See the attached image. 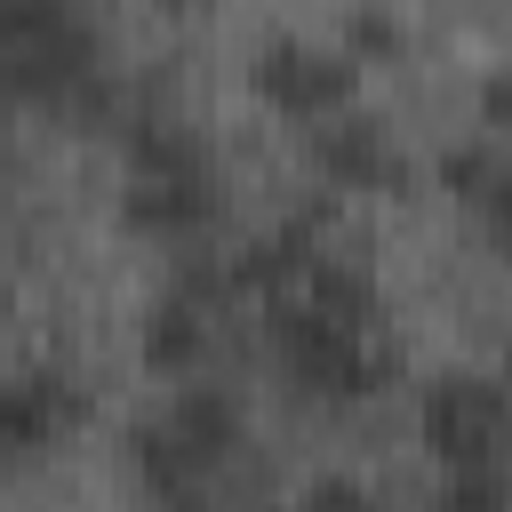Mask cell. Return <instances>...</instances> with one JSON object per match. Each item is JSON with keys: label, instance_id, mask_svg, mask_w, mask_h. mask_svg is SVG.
Instances as JSON below:
<instances>
[{"label": "cell", "instance_id": "5b68a950", "mask_svg": "<svg viewBox=\"0 0 512 512\" xmlns=\"http://www.w3.org/2000/svg\"><path fill=\"white\" fill-rule=\"evenodd\" d=\"M424 448L448 480V504H496L504 496V384L480 368H456L424 392Z\"/></svg>", "mask_w": 512, "mask_h": 512}, {"label": "cell", "instance_id": "9c48e42d", "mask_svg": "<svg viewBox=\"0 0 512 512\" xmlns=\"http://www.w3.org/2000/svg\"><path fill=\"white\" fill-rule=\"evenodd\" d=\"M312 160L336 192H408V160L400 144L384 136V120H360V112H328L320 136H312Z\"/></svg>", "mask_w": 512, "mask_h": 512}, {"label": "cell", "instance_id": "277c9868", "mask_svg": "<svg viewBox=\"0 0 512 512\" xmlns=\"http://www.w3.org/2000/svg\"><path fill=\"white\" fill-rule=\"evenodd\" d=\"M240 440H248L240 400L216 392V384H184L152 424H136L128 448H136V480H144V496H160V504H200V496L232 472Z\"/></svg>", "mask_w": 512, "mask_h": 512}, {"label": "cell", "instance_id": "9a60e30c", "mask_svg": "<svg viewBox=\"0 0 512 512\" xmlns=\"http://www.w3.org/2000/svg\"><path fill=\"white\" fill-rule=\"evenodd\" d=\"M168 8H200V0H168Z\"/></svg>", "mask_w": 512, "mask_h": 512}, {"label": "cell", "instance_id": "6da1fadb", "mask_svg": "<svg viewBox=\"0 0 512 512\" xmlns=\"http://www.w3.org/2000/svg\"><path fill=\"white\" fill-rule=\"evenodd\" d=\"M0 104L64 112V120L112 112L104 40L80 0H0Z\"/></svg>", "mask_w": 512, "mask_h": 512}, {"label": "cell", "instance_id": "4fadbf2b", "mask_svg": "<svg viewBox=\"0 0 512 512\" xmlns=\"http://www.w3.org/2000/svg\"><path fill=\"white\" fill-rule=\"evenodd\" d=\"M304 496H312V504H360V496H368V488H352V480H312V488H304Z\"/></svg>", "mask_w": 512, "mask_h": 512}, {"label": "cell", "instance_id": "52a82bcc", "mask_svg": "<svg viewBox=\"0 0 512 512\" xmlns=\"http://www.w3.org/2000/svg\"><path fill=\"white\" fill-rule=\"evenodd\" d=\"M248 88L280 112V120H328L352 104L360 88V64L344 48H320V40H272L256 64H248Z\"/></svg>", "mask_w": 512, "mask_h": 512}, {"label": "cell", "instance_id": "8992f818", "mask_svg": "<svg viewBox=\"0 0 512 512\" xmlns=\"http://www.w3.org/2000/svg\"><path fill=\"white\" fill-rule=\"evenodd\" d=\"M232 304H240V288H232L224 264H184L176 288L144 320V368L152 376H200L216 336H224V320H232Z\"/></svg>", "mask_w": 512, "mask_h": 512}, {"label": "cell", "instance_id": "7a4b0ae2", "mask_svg": "<svg viewBox=\"0 0 512 512\" xmlns=\"http://www.w3.org/2000/svg\"><path fill=\"white\" fill-rule=\"evenodd\" d=\"M120 216H128V232L168 240V248L208 240V224L224 216V176H216L208 144L184 120H168V112H136L128 120V192H120Z\"/></svg>", "mask_w": 512, "mask_h": 512}, {"label": "cell", "instance_id": "ba28073f", "mask_svg": "<svg viewBox=\"0 0 512 512\" xmlns=\"http://www.w3.org/2000/svg\"><path fill=\"white\" fill-rule=\"evenodd\" d=\"M88 392L64 368H24L0 384V464H32L48 448H64V432H80Z\"/></svg>", "mask_w": 512, "mask_h": 512}, {"label": "cell", "instance_id": "5bb4252c", "mask_svg": "<svg viewBox=\"0 0 512 512\" xmlns=\"http://www.w3.org/2000/svg\"><path fill=\"white\" fill-rule=\"evenodd\" d=\"M0 208H8V168H0Z\"/></svg>", "mask_w": 512, "mask_h": 512}, {"label": "cell", "instance_id": "8fae6325", "mask_svg": "<svg viewBox=\"0 0 512 512\" xmlns=\"http://www.w3.org/2000/svg\"><path fill=\"white\" fill-rule=\"evenodd\" d=\"M440 184H448L464 208H480V216H488V232L504 224V152H496V136L456 144V152L440 160Z\"/></svg>", "mask_w": 512, "mask_h": 512}, {"label": "cell", "instance_id": "3957f363", "mask_svg": "<svg viewBox=\"0 0 512 512\" xmlns=\"http://www.w3.org/2000/svg\"><path fill=\"white\" fill-rule=\"evenodd\" d=\"M264 344L280 376L320 408H360L392 384V344L376 320H336L304 296H264Z\"/></svg>", "mask_w": 512, "mask_h": 512}, {"label": "cell", "instance_id": "7c38bea8", "mask_svg": "<svg viewBox=\"0 0 512 512\" xmlns=\"http://www.w3.org/2000/svg\"><path fill=\"white\" fill-rule=\"evenodd\" d=\"M352 48H360V56H392V48H400V24H392V16H352Z\"/></svg>", "mask_w": 512, "mask_h": 512}, {"label": "cell", "instance_id": "30bf717a", "mask_svg": "<svg viewBox=\"0 0 512 512\" xmlns=\"http://www.w3.org/2000/svg\"><path fill=\"white\" fill-rule=\"evenodd\" d=\"M312 256H320V224H312V216H288V224H272L264 240H248V248H240V264H224V272H232V288H240V296H256V304H264V296L296 288V272H304Z\"/></svg>", "mask_w": 512, "mask_h": 512}]
</instances>
